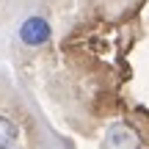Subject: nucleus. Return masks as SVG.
<instances>
[{
  "label": "nucleus",
  "instance_id": "nucleus-3",
  "mask_svg": "<svg viewBox=\"0 0 149 149\" xmlns=\"http://www.w3.org/2000/svg\"><path fill=\"white\" fill-rule=\"evenodd\" d=\"M17 124L11 122V119H6V116H0V149H14L17 144Z\"/></svg>",
  "mask_w": 149,
  "mask_h": 149
},
{
  "label": "nucleus",
  "instance_id": "nucleus-1",
  "mask_svg": "<svg viewBox=\"0 0 149 149\" xmlns=\"http://www.w3.org/2000/svg\"><path fill=\"white\" fill-rule=\"evenodd\" d=\"M50 36H53V31H50V22L44 17H28L19 25V39L28 47H42L44 42H50Z\"/></svg>",
  "mask_w": 149,
  "mask_h": 149
},
{
  "label": "nucleus",
  "instance_id": "nucleus-2",
  "mask_svg": "<svg viewBox=\"0 0 149 149\" xmlns=\"http://www.w3.org/2000/svg\"><path fill=\"white\" fill-rule=\"evenodd\" d=\"M105 146L108 149H135L138 146V135H135L127 124H116V127L108 130Z\"/></svg>",
  "mask_w": 149,
  "mask_h": 149
}]
</instances>
